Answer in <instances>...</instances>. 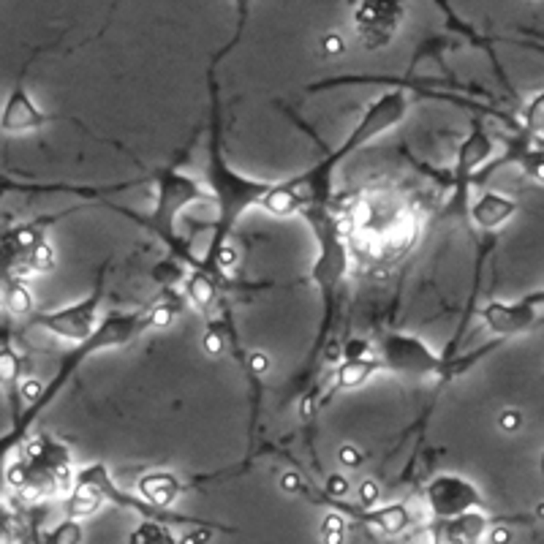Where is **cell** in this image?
<instances>
[{"mask_svg": "<svg viewBox=\"0 0 544 544\" xmlns=\"http://www.w3.org/2000/svg\"><path fill=\"white\" fill-rule=\"evenodd\" d=\"M152 327V305L148 308H139V310H134V313H109L103 322L99 324V329L85 341V343H79L76 351H71L66 359H63V365H60V373L52 378L50 387H44L41 389V395L36 397L30 406H27V411L17 420V427L6 436V438H0V452H6V449H11V446L17 444L22 436L27 433V427L33 424V420L47 408L52 403V397L60 392V387L69 381V375L76 371V365H82V359L85 357H90V354H96V351H103V348H117V346H125V343H131L134 338H139L145 329Z\"/></svg>", "mask_w": 544, "mask_h": 544, "instance_id": "obj_1", "label": "cell"}, {"mask_svg": "<svg viewBox=\"0 0 544 544\" xmlns=\"http://www.w3.org/2000/svg\"><path fill=\"white\" fill-rule=\"evenodd\" d=\"M207 180H210V194L218 201V210H221V221H218V231L213 237V245L210 250V262L215 259V250L223 245L229 229L234 226V221L245 213L250 204H262L264 194L270 191V182H262V180H248L243 174H237L234 169L226 166L221 155L218 142H213L210 148V166H207ZM215 264V262H213Z\"/></svg>", "mask_w": 544, "mask_h": 544, "instance_id": "obj_2", "label": "cell"}, {"mask_svg": "<svg viewBox=\"0 0 544 544\" xmlns=\"http://www.w3.org/2000/svg\"><path fill=\"white\" fill-rule=\"evenodd\" d=\"M69 479V452L52 438H38L27 446L25 460L8 468V482L27 498L55 493Z\"/></svg>", "mask_w": 544, "mask_h": 544, "instance_id": "obj_3", "label": "cell"}, {"mask_svg": "<svg viewBox=\"0 0 544 544\" xmlns=\"http://www.w3.org/2000/svg\"><path fill=\"white\" fill-rule=\"evenodd\" d=\"M74 490L79 493H90L99 503H117L123 506L125 512H136L145 520H158V522H188V525H196V528H221V525H213V522H201V520L194 517H180V515H172L161 506H152L148 501H136L128 493H123L120 487H115L112 476H109V468L103 463H93V466H85L82 471H76L74 476Z\"/></svg>", "mask_w": 544, "mask_h": 544, "instance_id": "obj_4", "label": "cell"}, {"mask_svg": "<svg viewBox=\"0 0 544 544\" xmlns=\"http://www.w3.org/2000/svg\"><path fill=\"white\" fill-rule=\"evenodd\" d=\"M381 371H392L408 378H444L446 362L422 338L408 332H389L381 341V354L375 357Z\"/></svg>", "mask_w": 544, "mask_h": 544, "instance_id": "obj_5", "label": "cell"}, {"mask_svg": "<svg viewBox=\"0 0 544 544\" xmlns=\"http://www.w3.org/2000/svg\"><path fill=\"white\" fill-rule=\"evenodd\" d=\"M210 199H213L210 188H204L196 180L174 172V169L161 172V177H158V201H155L152 215L148 218V226L152 231H158L169 245H177L174 221L182 213V207H188L194 201H210Z\"/></svg>", "mask_w": 544, "mask_h": 544, "instance_id": "obj_6", "label": "cell"}, {"mask_svg": "<svg viewBox=\"0 0 544 544\" xmlns=\"http://www.w3.org/2000/svg\"><path fill=\"white\" fill-rule=\"evenodd\" d=\"M101 302H103V275L99 278V286L90 292V297L71 302L66 308H57V310H50V313H33L30 324L50 332V335H57V338L85 343L99 329Z\"/></svg>", "mask_w": 544, "mask_h": 544, "instance_id": "obj_7", "label": "cell"}, {"mask_svg": "<svg viewBox=\"0 0 544 544\" xmlns=\"http://www.w3.org/2000/svg\"><path fill=\"white\" fill-rule=\"evenodd\" d=\"M424 498H427L430 512H433L438 520L460 517V515H468V512H476V509L485 506L479 490L471 485L468 479L454 476V473H441V476H436V479L427 485Z\"/></svg>", "mask_w": 544, "mask_h": 544, "instance_id": "obj_8", "label": "cell"}, {"mask_svg": "<svg viewBox=\"0 0 544 544\" xmlns=\"http://www.w3.org/2000/svg\"><path fill=\"white\" fill-rule=\"evenodd\" d=\"M47 123V115L36 106V101L30 99L22 82L14 85V90L8 93V99L0 109V131L6 134H27L36 131Z\"/></svg>", "mask_w": 544, "mask_h": 544, "instance_id": "obj_9", "label": "cell"}, {"mask_svg": "<svg viewBox=\"0 0 544 544\" xmlns=\"http://www.w3.org/2000/svg\"><path fill=\"white\" fill-rule=\"evenodd\" d=\"M397 22H400V11L389 0H368L359 8L357 25H359V38L368 47H381L392 38Z\"/></svg>", "mask_w": 544, "mask_h": 544, "instance_id": "obj_10", "label": "cell"}, {"mask_svg": "<svg viewBox=\"0 0 544 544\" xmlns=\"http://www.w3.org/2000/svg\"><path fill=\"white\" fill-rule=\"evenodd\" d=\"M536 316H539V308L531 305L528 297L515 302V305L490 302L482 310V319L487 324V329L495 332V335H517V332H525L531 324L536 322Z\"/></svg>", "mask_w": 544, "mask_h": 544, "instance_id": "obj_11", "label": "cell"}, {"mask_svg": "<svg viewBox=\"0 0 544 544\" xmlns=\"http://www.w3.org/2000/svg\"><path fill=\"white\" fill-rule=\"evenodd\" d=\"M487 528V517L482 512H468L460 517L438 520L430 525L433 544H479Z\"/></svg>", "mask_w": 544, "mask_h": 544, "instance_id": "obj_12", "label": "cell"}, {"mask_svg": "<svg viewBox=\"0 0 544 544\" xmlns=\"http://www.w3.org/2000/svg\"><path fill=\"white\" fill-rule=\"evenodd\" d=\"M515 213H517V204H515L512 199L501 196V194H493V191L482 194V196L473 201V207H471V218H473V223H476L479 229H487V231L503 226Z\"/></svg>", "mask_w": 544, "mask_h": 544, "instance_id": "obj_13", "label": "cell"}, {"mask_svg": "<svg viewBox=\"0 0 544 544\" xmlns=\"http://www.w3.org/2000/svg\"><path fill=\"white\" fill-rule=\"evenodd\" d=\"M139 493L152 506L169 509L174 503V498L182 493V485L177 482V476H172V473L155 471V473H148V476L139 479Z\"/></svg>", "mask_w": 544, "mask_h": 544, "instance_id": "obj_14", "label": "cell"}, {"mask_svg": "<svg viewBox=\"0 0 544 544\" xmlns=\"http://www.w3.org/2000/svg\"><path fill=\"white\" fill-rule=\"evenodd\" d=\"M381 371V362L375 357H346L341 368L335 371V387L338 389H354L371 381L373 373Z\"/></svg>", "mask_w": 544, "mask_h": 544, "instance_id": "obj_15", "label": "cell"}, {"mask_svg": "<svg viewBox=\"0 0 544 544\" xmlns=\"http://www.w3.org/2000/svg\"><path fill=\"white\" fill-rule=\"evenodd\" d=\"M493 155V142L485 131H473L468 139L463 142V148L457 152V177H468L476 166H482L487 158Z\"/></svg>", "mask_w": 544, "mask_h": 544, "instance_id": "obj_16", "label": "cell"}, {"mask_svg": "<svg viewBox=\"0 0 544 544\" xmlns=\"http://www.w3.org/2000/svg\"><path fill=\"white\" fill-rule=\"evenodd\" d=\"M368 525L378 528L387 536H397L411 525V512L403 503H389V506H378V509H368Z\"/></svg>", "mask_w": 544, "mask_h": 544, "instance_id": "obj_17", "label": "cell"}, {"mask_svg": "<svg viewBox=\"0 0 544 544\" xmlns=\"http://www.w3.org/2000/svg\"><path fill=\"white\" fill-rule=\"evenodd\" d=\"M215 297H218V289H215L213 272L199 267V270L188 278V299L196 305L199 310H210V308L215 305Z\"/></svg>", "mask_w": 544, "mask_h": 544, "instance_id": "obj_18", "label": "cell"}, {"mask_svg": "<svg viewBox=\"0 0 544 544\" xmlns=\"http://www.w3.org/2000/svg\"><path fill=\"white\" fill-rule=\"evenodd\" d=\"M128 544H177V539L172 536V531H169L166 522L145 520V522L131 534V542Z\"/></svg>", "mask_w": 544, "mask_h": 544, "instance_id": "obj_19", "label": "cell"}, {"mask_svg": "<svg viewBox=\"0 0 544 544\" xmlns=\"http://www.w3.org/2000/svg\"><path fill=\"white\" fill-rule=\"evenodd\" d=\"M20 373H22V357L8 346H0V384L8 387V384H17L20 381Z\"/></svg>", "mask_w": 544, "mask_h": 544, "instance_id": "obj_20", "label": "cell"}, {"mask_svg": "<svg viewBox=\"0 0 544 544\" xmlns=\"http://www.w3.org/2000/svg\"><path fill=\"white\" fill-rule=\"evenodd\" d=\"M44 544H82V525L76 520H63L57 528H52Z\"/></svg>", "mask_w": 544, "mask_h": 544, "instance_id": "obj_21", "label": "cell"}, {"mask_svg": "<svg viewBox=\"0 0 544 544\" xmlns=\"http://www.w3.org/2000/svg\"><path fill=\"white\" fill-rule=\"evenodd\" d=\"M17 520L8 506L0 503V544H17Z\"/></svg>", "mask_w": 544, "mask_h": 544, "instance_id": "obj_22", "label": "cell"}, {"mask_svg": "<svg viewBox=\"0 0 544 544\" xmlns=\"http://www.w3.org/2000/svg\"><path fill=\"white\" fill-rule=\"evenodd\" d=\"M525 120H528V125L534 131H544V96H539V99L528 106V117Z\"/></svg>", "mask_w": 544, "mask_h": 544, "instance_id": "obj_23", "label": "cell"}, {"mask_svg": "<svg viewBox=\"0 0 544 544\" xmlns=\"http://www.w3.org/2000/svg\"><path fill=\"white\" fill-rule=\"evenodd\" d=\"M324 542L327 544H343V525L338 517H329L324 525Z\"/></svg>", "mask_w": 544, "mask_h": 544, "instance_id": "obj_24", "label": "cell"}, {"mask_svg": "<svg viewBox=\"0 0 544 544\" xmlns=\"http://www.w3.org/2000/svg\"><path fill=\"white\" fill-rule=\"evenodd\" d=\"M223 348H226L223 335L218 332V329H210V332L204 335V351H207V354H213V357H218V354H223Z\"/></svg>", "mask_w": 544, "mask_h": 544, "instance_id": "obj_25", "label": "cell"}, {"mask_svg": "<svg viewBox=\"0 0 544 544\" xmlns=\"http://www.w3.org/2000/svg\"><path fill=\"white\" fill-rule=\"evenodd\" d=\"M498 424H501V430L515 433V430H520V424H522V417H520L517 411H503L501 420H498Z\"/></svg>", "mask_w": 544, "mask_h": 544, "instance_id": "obj_26", "label": "cell"}, {"mask_svg": "<svg viewBox=\"0 0 544 544\" xmlns=\"http://www.w3.org/2000/svg\"><path fill=\"white\" fill-rule=\"evenodd\" d=\"M359 498H362L365 506H373V503L378 501V487H375V482H362V485H359Z\"/></svg>", "mask_w": 544, "mask_h": 544, "instance_id": "obj_27", "label": "cell"}, {"mask_svg": "<svg viewBox=\"0 0 544 544\" xmlns=\"http://www.w3.org/2000/svg\"><path fill=\"white\" fill-rule=\"evenodd\" d=\"M362 460V454L354 449V446H343L341 449V463H346V466H357Z\"/></svg>", "mask_w": 544, "mask_h": 544, "instance_id": "obj_28", "label": "cell"}, {"mask_svg": "<svg viewBox=\"0 0 544 544\" xmlns=\"http://www.w3.org/2000/svg\"><path fill=\"white\" fill-rule=\"evenodd\" d=\"M327 490H329L332 495H341V498H343V495L348 493L346 479H341V476H332V479H329V485H327Z\"/></svg>", "mask_w": 544, "mask_h": 544, "instance_id": "obj_29", "label": "cell"}, {"mask_svg": "<svg viewBox=\"0 0 544 544\" xmlns=\"http://www.w3.org/2000/svg\"><path fill=\"white\" fill-rule=\"evenodd\" d=\"M267 368H270V362H267V357H264V354H250V371L264 373Z\"/></svg>", "mask_w": 544, "mask_h": 544, "instance_id": "obj_30", "label": "cell"}, {"mask_svg": "<svg viewBox=\"0 0 544 544\" xmlns=\"http://www.w3.org/2000/svg\"><path fill=\"white\" fill-rule=\"evenodd\" d=\"M509 539H512V534H509L506 528H495L493 531V542L495 544H509Z\"/></svg>", "mask_w": 544, "mask_h": 544, "instance_id": "obj_31", "label": "cell"}, {"mask_svg": "<svg viewBox=\"0 0 544 544\" xmlns=\"http://www.w3.org/2000/svg\"><path fill=\"white\" fill-rule=\"evenodd\" d=\"M528 302H531V305H536V308H539V305H544V292L534 294V297H528Z\"/></svg>", "mask_w": 544, "mask_h": 544, "instance_id": "obj_32", "label": "cell"}]
</instances>
